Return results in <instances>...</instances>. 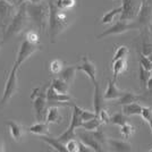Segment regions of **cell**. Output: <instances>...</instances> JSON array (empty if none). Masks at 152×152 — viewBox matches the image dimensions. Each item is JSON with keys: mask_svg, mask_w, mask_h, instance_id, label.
I'll list each match as a JSON object with an SVG mask.
<instances>
[{"mask_svg": "<svg viewBox=\"0 0 152 152\" xmlns=\"http://www.w3.org/2000/svg\"><path fill=\"white\" fill-rule=\"evenodd\" d=\"M63 121V115L58 106H50L47 110L45 121L48 124H59Z\"/></svg>", "mask_w": 152, "mask_h": 152, "instance_id": "cell-16", "label": "cell"}, {"mask_svg": "<svg viewBox=\"0 0 152 152\" xmlns=\"http://www.w3.org/2000/svg\"><path fill=\"white\" fill-rule=\"evenodd\" d=\"M150 92H151V94H152V91H150Z\"/></svg>", "mask_w": 152, "mask_h": 152, "instance_id": "cell-49", "label": "cell"}, {"mask_svg": "<svg viewBox=\"0 0 152 152\" xmlns=\"http://www.w3.org/2000/svg\"><path fill=\"white\" fill-rule=\"evenodd\" d=\"M127 59L126 58H121L113 61V74H114V81H117L118 76L121 75L124 70L126 69Z\"/></svg>", "mask_w": 152, "mask_h": 152, "instance_id": "cell-20", "label": "cell"}, {"mask_svg": "<svg viewBox=\"0 0 152 152\" xmlns=\"http://www.w3.org/2000/svg\"><path fill=\"white\" fill-rule=\"evenodd\" d=\"M144 98L142 95L136 94L134 92H126L124 91V93L121 94V96H119L117 99V104L118 106H124V104H128L132 102H137L140 100H143Z\"/></svg>", "mask_w": 152, "mask_h": 152, "instance_id": "cell-19", "label": "cell"}, {"mask_svg": "<svg viewBox=\"0 0 152 152\" xmlns=\"http://www.w3.org/2000/svg\"><path fill=\"white\" fill-rule=\"evenodd\" d=\"M0 47H1V45H0Z\"/></svg>", "mask_w": 152, "mask_h": 152, "instance_id": "cell-52", "label": "cell"}, {"mask_svg": "<svg viewBox=\"0 0 152 152\" xmlns=\"http://www.w3.org/2000/svg\"><path fill=\"white\" fill-rule=\"evenodd\" d=\"M134 132H135V127L133 125H131V124H128V123L121 126V134L125 140L129 139L134 134Z\"/></svg>", "mask_w": 152, "mask_h": 152, "instance_id": "cell-32", "label": "cell"}, {"mask_svg": "<svg viewBox=\"0 0 152 152\" xmlns=\"http://www.w3.org/2000/svg\"><path fill=\"white\" fill-rule=\"evenodd\" d=\"M45 96H47L48 107H50V106H58V107L68 106V102L72 100V96L68 93L67 94L59 93L57 91H55L51 85H49L45 91Z\"/></svg>", "mask_w": 152, "mask_h": 152, "instance_id": "cell-9", "label": "cell"}, {"mask_svg": "<svg viewBox=\"0 0 152 152\" xmlns=\"http://www.w3.org/2000/svg\"><path fill=\"white\" fill-rule=\"evenodd\" d=\"M26 40L31 41V42H33V43H39L38 33H37V32H34V31L27 32V34H26Z\"/></svg>", "mask_w": 152, "mask_h": 152, "instance_id": "cell-41", "label": "cell"}, {"mask_svg": "<svg viewBox=\"0 0 152 152\" xmlns=\"http://www.w3.org/2000/svg\"><path fill=\"white\" fill-rule=\"evenodd\" d=\"M101 125H103L100 119L98 117H94V118H91L89 121H85L82 123V126L80 128H84L85 131H95L98 127H100Z\"/></svg>", "mask_w": 152, "mask_h": 152, "instance_id": "cell-29", "label": "cell"}, {"mask_svg": "<svg viewBox=\"0 0 152 152\" xmlns=\"http://www.w3.org/2000/svg\"><path fill=\"white\" fill-rule=\"evenodd\" d=\"M124 93V91H121L117 88L116 85V81L114 80H109L108 81V86L107 90L103 93V99L104 100H117L119 96H121V94Z\"/></svg>", "mask_w": 152, "mask_h": 152, "instance_id": "cell-15", "label": "cell"}, {"mask_svg": "<svg viewBox=\"0 0 152 152\" xmlns=\"http://www.w3.org/2000/svg\"><path fill=\"white\" fill-rule=\"evenodd\" d=\"M146 57L149 58V60H150V61L152 63V53H150V55H149V56H146Z\"/></svg>", "mask_w": 152, "mask_h": 152, "instance_id": "cell-47", "label": "cell"}, {"mask_svg": "<svg viewBox=\"0 0 152 152\" xmlns=\"http://www.w3.org/2000/svg\"><path fill=\"white\" fill-rule=\"evenodd\" d=\"M150 151H151V152H152V149H151V150H150Z\"/></svg>", "mask_w": 152, "mask_h": 152, "instance_id": "cell-50", "label": "cell"}, {"mask_svg": "<svg viewBox=\"0 0 152 152\" xmlns=\"http://www.w3.org/2000/svg\"><path fill=\"white\" fill-rule=\"evenodd\" d=\"M17 67L14 65L8 78L5 84V89H4V93L2 96L0 98V109L5 107L6 104L9 103V101L12 100L14 95L18 92V77H17Z\"/></svg>", "mask_w": 152, "mask_h": 152, "instance_id": "cell-5", "label": "cell"}, {"mask_svg": "<svg viewBox=\"0 0 152 152\" xmlns=\"http://www.w3.org/2000/svg\"><path fill=\"white\" fill-rule=\"evenodd\" d=\"M103 95L100 92V88H99V83L94 84V98H93V106H94V113L98 115L100 111V109L103 108Z\"/></svg>", "mask_w": 152, "mask_h": 152, "instance_id": "cell-22", "label": "cell"}, {"mask_svg": "<svg viewBox=\"0 0 152 152\" xmlns=\"http://www.w3.org/2000/svg\"><path fill=\"white\" fill-rule=\"evenodd\" d=\"M141 110H142V106L137 102H132L123 106V114H125L126 116L141 115Z\"/></svg>", "mask_w": 152, "mask_h": 152, "instance_id": "cell-25", "label": "cell"}, {"mask_svg": "<svg viewBox=\"0 0 152 152\" xmlns=\"http://www.w3.org/2000/svg\"><path fill=\"white\" fill-rule=\"evenodd\" d=\"M27 0H17V6H19V5H22V4H24V2H26Z\"/></svg>", "mask_w": 152, "mask_h": 152, "instance_id": "cell-46", "label": "cell"}, {"mask_svg": "<svg viewBox=\"0 0 152 152\" xmlns=\"http://www.w3.org/2000/svg\"><path fill=\"white\" fill-rule=\"evenodd\" d=\"M77 151L80 152H90L92 151V149L89 148L88 145H85L84 143H82L81 141H78V149H77Z\"/></svg>", "mask_w": 152, "mask_h": 152, "instance_id": "cell-42", "label": "cell"}, {"mask_svg": "<svg viewBox=\"0 0 152 152\" xmlns=\"http://www.w3.org/2000/svg\"><path fill=\"white\" fill-rule=\"evenodd\" d=\"M91 135L93 136V139L95 141H98L102 146L103 145H107V142H108V137L106 133H104V131H103V128H102V125L100 127H98L95 131H89Z\"/></svg>", "mask_w": 152, "mask_h": 152, "instance_id": "cell-27", "label": "cell"}, {"mask_svg": "<svg viewBox=\"0 0 152 152\" xmlns=\"http://www.w3.org/2000/svg\"><path fill=\"white\" fill-rule=\"evenodd\" d=\"M143 0H121V20H133L137 16Z\"/></svg>", "mask_w": 152, "mask_h": 152, "instance_id": "cell-7", "label": "cell"}, {"mask_svg": "<svg viewBox=\"0 0 152 152\" xmlns=\"http://www.w3.org/2000/svg\"><path fill=\"white\" fill-rule=\"evenodd\" d=\"M107 144L111 150L117 152H127V151H132V145L126 142V141H121V140H111L108 139Z\"/></svg>", "mask_w": 152, "mask_h": 152, "instance_id": "cell-18", "label": "cell"}, {"mask_svg": "<svg viewBox=\"0 0 152 152\" xmlns=\"http://www.w3.org/2000/svg\"><path fill=\"white\" fill-rule=\"evenodd\" d=\"M151 72H152V68H151Z\"/></svg>", "mask_w": 152, "mask_h": 152, "instance_id": "cell-51", "label": "cell"}, {"mask_svg": "<svg viewBox=\"0 0 152 152\" xmlns=\"http://www.w3.org/2000/svg\"><path fill=\"white\" fill-rule=\"evenodd\" d=\"M5 150H6V149H5V144H4V141L0 139V152H4Z\"/></svg>", "mask_w": 152, "mask_h": 152, "instance_id": "cell-44", "label": "cell"}, {"mask_svg": "<svg viewBox=\"0 0 152 152\" xmlns=\"http://www.w3.org/2000/svg\"><path fill=\"white\" fill-rule=\"evenodd\" d=\"M140 63H141V66H143L146 70H151L152 68V63L149 60V58L144 56L142 52L140 53Z\"/></svg>", "mask_w": 152, "mask_h": 152, "instance_id": "cell-40", "label": "cell"}, {"mask_svg": "<svg viewBox=\"0 0 152 152\" xmlns=\"http://www.w3.org/2000/svg\"><path fill=\"white\" fill-rule=\"evenodd\" d=\"M28 24V17L26 14V7L25 2L19 5L18 10L15 13V15L12 18V22L6 26V28L4 30V42L8 41L9 39L19 34L20 32L25 28Z\"/></svg>", "mask_w": 152, "mask_h": 152, "instance_id": "cell-2", "label": "cell"}, {"mask_svg": "<svg viewBox=\"0 0 152 152\" xmlns=\"http://www.w3.org/2000/svg\"><path fill=\"white\" fill-rule=\"evenodd\" d=\"M28 2H31V4H40V2H42V0H27Z\"/></svg>", "mask_w": 152, "mask_h": 152, "instance_id": "cell-45", "label": "cell"}, {"mask_svg": "<svg viewBox=\"0 0 152 152\" xmlns=\"http://www.w3.org/2000/svg\"><path fill=\"white\" fill-rule=\"evenodd\" d=\"M64 68V65H63V61L61 60H59V59H55V60H52L50 64V72L52 74H59L61 69Z\"/></svg>", "mask_w": 152, "mask_h": 152, "instance_id": "cell-35", "label": "cell"}, {"mask_svg": "<svg viewBox=\"0 0 152 152\" xmlns=\"http://www.w3.org/2000/svg\"><path fill=\"white\" fill-rule=\"evenodd\" d=\"M40 50V45L39 43H33L28 40H23V42L19 45V49L17 51V57H16V61H15V66L19 68L22 66V64L26 61L28 58L31 57L33 53H35L37 51Z\"/></svg>", "mask_w": 152, "mask_h": 152, "instance_id": "cell-6", "label": "cell"}, {"mask_svg": "<svg viewBox=\"0 0 152 152\" xmlns=\"http://www.w3.org/2000/svg\"><path fill=\"white\" fill-rule=\"evenodd\" d=\"M39 139L41 140V141H43L45 143H47L49 146H51L52 149H55L56 151H59V152H67V149H66V145H65V143L63 142H60L59 140L56 137H50L49 135H40V137Z\"/></svg>", "mask_w": 152, "mask_h": 152, "instance_id": "cell-17", "label": "cell"}, {"mask_svg": "<svg viewBox=\"0 0 152 152\" xmlns=\"http://www.w3.org/2000/svg\"><path fill=\"white\" fill-rule=\"evenodd\" d=\"M96 116H98V118L100 119V121H101L102 124H107L110 121V115H109L107 109H104V108H101Z\"/></svg>", "mask_w": 152, "mask_h": 152, "instance_id": "cell-37", "label": "cell"}, {"mask_svg": "<svg viewBox=\"0 0 152 152\" xmlns=\"http://www.w3.org/2000/svg\"><path fill=\"white\" fill-rule=\"evenodd\" d=\"M25 7L28 20H31L34 25H37L40 31H43L49 18V7L43 5L42 2L27 4V1L25 2Z\"/></svg>", "mask_w": 152, "mask_h": 152, "instance_id": "cell-3", "label": "cell"}, {"mask_svg": "<svg viewBox=\"0 0 152 152\" xmlns=\"http://www.w3.org/2000/svg\"><path fill=\"white\" fill-rule=\"evenodd\" d=\"M16 6L9 2L8 0H0V26L6 28L9 19L13 18L15 15Z\"/></svg>", "mask_w": 152, "mask_h": 152, "instance_id": "cell-11", "label": "cell"}, {"mask_svg": "<svg viewBox=\"0 0 152 152\" xmlns=\"http://www.w3.org/2000/svg\"><path fill=\"white\" fill-rule=\"evenodd\" d=\"M76 133V137H78V141H81L82 143H84L85 145H88L89 148L92 149V151H98L100 152L102 151V145L93 139V136L91 135L89 131H85V129H81L78 132H75Z\"/></svg>", "mask_w": 152, "mask_h": 152, "instance_id": "cell-13", "label": "cell"}, {"mask_svg": "<svg viewBox=\"0 0 152 152\" xmlns=\"http://www.w3.org/2000/svg\"><path fill=\"white\" fill-rule=\"evenodd\" d=\"M140 116L149 124L150 121H152V107H142Z\"/></svg>", "mask_w": 152, "mask_h": 152, "instance_id": "cell-36", "label": "cell"}, {"mask_svg": "<svg viewBox=\"0 0 152 152\" xmlns=\"http://www.w3.org/2000/svg\"><path fill=\"white\" fill-rule=\"evenodd\" d=\"M65 145H66V149L68 152H76L78 149V141L76 139H72L69 141H67L65 143Z\"/></svg>", "mask_w": 152, "mask_h": 152, "instance_id": "cell-39", "label": "cell"}, {"mask_svg": "<svg viewBox=\"0 0 152 152\" xmlns=\"http://www.w3.org/2000/svg\"><path fill=\"white\" fill-rule=\"evenodd\" d=\"M56 6L61 10H67L75 6V0H55Z\"/></svg>", "mask_w": 152, "mask_h": 152, "instance_id": "cell-33", "label": "cell"}, {"mask_svg": "<svg viewBox=\"0 0 152 152\" xmlns=\"http://www.w3.org/2000/svg\"><path fill=\"white\" fill-rule=\"evenodd\" d=\"M77 70H81V72H84L88 77L92 81L93 84H96L98 81H96V66L95 64L90 59L88 56H83L82 57V64L80 66L76 67Z\"/></svg>", "mask_w": 152, "mask_h": 152, "instance_id": "cell-12", "label": "cell"}, {"mask_svg": "<svg viewBox=\"0 0 152 152\" xmlns=\"http://www.w3.org/2000/svg\"><path fill=\"white\" fill-rule=\"evenodd\" d=\"M78 114H80L83 121H89V119L94 118V117H98V116L95 115V113H91V111H88V110H84V109H82V108H80V107H78Z\"/></svg>", "mask_w": 152, "mask_h": 152, "instance_id": "cell-38", "label": "cell"}, {"mask_svg": "<svg viewBox=\"0 0 152 152\" xmlns=\"http://www.w3.org/2000/svg\"><path fill=\"white\" fill-rule=\"evenodd\" d=\"M128 48L125 47V45H121V47H118L117 49H116V52H115V56H114V59H113V61L115 60H117V59H121V58H126L127 55H128Z\"/></svg>", "mask_w": 152, "mask_h": 152, "instance_id": "cell-34", "label": "cell"}, {"mask_svg": "<svg viewBox=\"0 0 152 152\" xmlns=\"http://www.w3.org/2000/svg\"><path fill=\"white\" fill-rule=\"evenodd\" d=\"M50 85L53 88L55 91H57V92H59V93L67 94L68 91H69V84H68L67 82H65L64 80H61L60 77H59V78L52 80V82H51Z\"/></svg>", "mask_w": 152, "mask_h": 152, "instance_id": "cell-23", "label": "cell"}, {"mask_svg": "<svg viewBox=\"0 0 152 152\" xmlns=\"http://www.w3.org/2000/svg\"><path fill=\"white\" fill-rule=\"evenodd\" d=\"M146 89L149 90V91H152V75H151V77L148 80V83H146Z\"/></svg>", "mask_w": 152, "mask_h": 152, "instance_id": "cell-43", "label": "cell"}, {"mask_svg": "<svg viewBox=\"0 0 152 152\" xmlns=\"http://www.w3.org/2000/svg\"><path fill=\"white\" fill-rule=\"evenodd\" d=\"M151 75H152L151 70H146L143 66L140 65L139 80H140V84H141V88H142V89H146V83H148V80L151 77Z\"/></svg>", "mask_w": 152, "mask_h": 152, "instance_id": "cell-30", "label": "cell"}, {"mask_svg": "<svg viewBox=\"0 0 152 152\" xmlns=\"http://www.w3.org/2000/svg\"><path fill=\"white\" fill-rule=\"evenodd\" d=\"M6 125L8 127V131L10 134V137L15 141V142H22V139L24 136V127L22 124H19L18 121H7Z\"/></svg>", "mask_w": 152, "mask_h": 152, "instance_id": "cell-14", "label": "cell"}, {"mask_svg": "<svg viewBox=\"0 0 152 152\" xmlns=\"http://www.w3.org/2000/svg\"><path fill=\"white\" fill-rule=\"evenodd\" d=\"M47 88H38L33 90L31 99L33 100V109L37 121H45L47 110H48V103H47V96H45Z\"/></svg>", "mask_w": 152, "mask_h": 152, "instance_id": "cell-4", "label": "cell"}, {"mask_svg": "<svg viewBox=\"0 0 152 152\" xmlns=\"http://www.w3.org/2000/svg\"><path fill=\"white\" fill-rule=\"evenodd\" d=\"M49 18H48V24H49V35H50L51 42H55V39L58 34L68 26V19L66 14L63 13L61 9H59L55 0H51L49 2Z\"/></svg>", "mask_w": 152, "mask_h": 152, "instance_id": "cell-1", "label": "cell"}, {"mask_svg": "<svg viewBox=\"0 0 152 152\" xmlns=\"http://www.w3.org/2000/svg\"><path fill=\"white\" fill-rule=\"evenodd\" d=\"M28 131L35 135H48L49 134V124L47 121H38L37 124L32 125Z\"/></svg>", "mask_w": 152, "mask_h": 152, "instance_id": "cell-21", "label": "cell"}, {"mask_svg": "<svg viewBox=\"0 0 152 152\" xmlns=\"http://www.w3.org/2000/svg\"><path fill=\"white\" fill-rule=\"evenodd\" d=\"M110 123H113L114 125H118V126H121L124 124L128 123L127 121V116L123 113H116L113 116H110Z\"/></svg>", "mask_w": 152, "mask_h": 152, "instance_id": "cell-31", "label": "cell"}, {"mask_svg": "<svg viewBox=\"0 0 152 152\" xmlns=\"http://www.w3.org/2000/svg\"><path fill=\"white\" fill-rule=\"evenodd\" d=\"M145 1L149 4V5H152V0H145Z\"/></svg>", "mask_w": 152, "mask_h": 152, "instance_id": "cell-48", "label": "cell"}, {"mask_svg": "<svg viewBox=\"0 0 152 152\" xmlns=\"http://www.w3.org/2000/svg\"><path fill=\"white\" fill-rule=\"evenodd\" d=\"M142 53L144 56H149L152 53V37L149 32H145L143 34L142 39Z\"/></svg>", "mask_w": 152, "mask_h": 152, "instance_id": "cell-26", "label": "cell"}, {"mask_svg": "<svg viewBox=\"0 0 152 152\" xmlns=\"http://www.w3.org/2000/svg\"><path fill=\"white\" fill-rule=\"evenodd\" d=\"M129 30H137V27L135 25L134 22L131 20H118L117 23H115L111 27L107 28L104 32H102L101 34H99L96 39H102V38H107L110 35H116V34H123L125 32L129 31Z\"/></svg>", "mask_w": 152, "mask_h": 152, "instance_id": "cell-8", "label": "cell"}, {"mask_svg": "<svg viewBox=\"0 0 152 152\" xmlns=\"http://www.w3.org/2000/svg\"><path fill=\"white\" fill-rule=\"evenodd\" d=\"M152 20V5H149L145 0H143L142 6L140 9L137 16L133 19L135 25L137 27V30L142 28V27H148L149 24Z\"/></svg>", "mask_w": 152, "mask_h": 152, "instance_id": "cell-10", "label": "cell"}, {"mask_svg": "<svg viewBox=\"0 0 152 152\" xmlns=\"http://www.w3.org/2000/svg\"><path fill=\"white\" fill-rule=\"evenodd\" d=\"M76 67L75 66H69V67H66L63 68L61 72L59 73L60 74V78L64 80L65 82H67L68 84H72L74 78H75V73H76Z\"/></svg>", "mask_w": 152, "mask_h": 152, "instance_id": "cell-24", "label": "cell"}, {"mask_svg": "<svg viewBox=\"0 0 152 152\" xmlns=\"http://www.w3.org/2000/svg\"><path fill=\"white\" fill-rule=\"evenodd\" d=\"M121 7H118V8H115L113 10L108 12L107 14H104L101 18V23L102 24H111L114 22L116 17L118 15H121Z\"/></svg>", "mask_w": 152, "mask_h": 152, "instance_id": "cell-28", "label": "cell"}]
</instances>
